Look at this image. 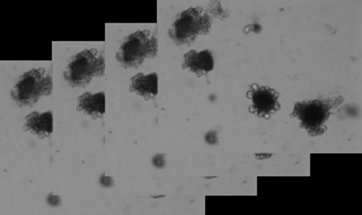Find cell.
Here are the masks:
<instances>
[{
  "instance_id": "5b68a950",
  "label": "cell",
  "mask_w": 362,
  "mask_h": 215,
  "mask_svg": "<svg viewBox=\"0 0 362 215\" xmlns=\"http://www.w3.org/2000/svg\"><path fill=\"white\" fill-rule=\"evenodd\" d=\"M52 75L45 68H34L18 79L11 91V98L20 107H33L40 98L51 95Z\"/></svg>"
},
{
  "instance_id": "ba28073f",
  "label": "cell",
  "mask_w": 362,
  "mask_h": 215,
  "mask_svg": "<svg viewBox=\"0 0 362 215\" xmlns=\"http://www.w3.org/2000/svg\"><path fill=\"white\" fill-rule=\"evenodd\" d=\"M23 129L25 132L32 133L33 136H39L42 139L49 138L54 131V114L52 112H30L25 116Z\"/></svg>"
},
{
  "instance_id": "8992f818",
  "label": "cell",
  "mask_w": 362,
  "mask_h": 215,
  "mask_svg": "<svg viewBox=\"0 0 362 215\" xmlns=\"http://www.w3.org/2000/svg\"><path fill=\"white\" fill-rule=\"evenodd\" d=\"M247 100H250L251 114L261 119H271L280 110L279 92L268 86L252 83L247 87Z\"/></svg>"
},
{
  "instance_id": "30bf717a",
  "label": "cell",
  "mask_w": 362,
  "mask_h": 215,
  "mask_svg": "<svg viewBox=\"0 0 362 215\" xmlns=\"http://www.w3.org/2000/svg\"><path fill=\"white\" fill-rule=\"evenodd\" d=\"M129 91L145 100H153L158 93V76L156 73L134 75L129 83Z\"/></svg>"
},
{
  "instance_id": "52a82bcc",
  "label": "cell",
  "mask_w": 362,
  "mask_h": 215,
  "mask_svg": "<svg viewBox=\"0 0 362 215\" xmlns=\"http://www.w3.org/2000/svg\"><path fill=\"white\" fill-rule=\"evenodd\" d=\"M182 69L189 71L197 75L198 78H202L209 74L214 69V57L211 51L191 50L184 54L182 59Z\"/></svg>"
},
{
  "instance_id": "277c9868",
  "label": "cell",
  "mask_w": 362,
  "mask_h": 215,
  "mask_svg": "<svg viewBox=\"0 0 362 215\" xmlns=\"http://www.w3.org/2000/svg\"><path fill=\"white\" fill-rule=\"evenodd\" d=\"M211 16L202 8H189L179 13L172 27L169 37L177 45H189L199 35L211 32Z\"/></svg>"
},
{
  "instance_id": "6da1fadb",
  "label": "cell",
  "mask_w": 362,
  "mask_h": 215,
  "mask_svg": "<svg viewBox=\"0 0 362 215\" xmlns=\"http://www.w3.org/2000/svg\"><path fill=\"white\" fill-rule=\"evenodd\" d=\"M343 103V97L296 102L291 117L300 121V129L307 131L309 136H322L326 132V122L329 121V116Z\"/></svg>"
},
{
  "instance_id": "7a4b0ae2",
  "label": "cell",
  "mask_w": 362,
  "mask_h": 215,
  "mask_svg": "<svg viewBox=\"0 0 362 215\" xmlns=\"http://www.w3.org/2000/svg\"><path fill=\"white\" fill-rule=\"evenodd\" d=\"M105 74V54L99 49H88L70 58L64 71V80L71 87H85Z\"/></svg>"
},
{
  "instance_id": "3957f363",
  "label": "cell",
  "mask_w": 362,
  "mask_h": 215,
  "mask_svg": "<svg viewBox=\"0 0 362 215\" xmlns=\"http://www.w3.org/2000/svg\"><path fill=\"white\" fill-rule=\"evenodd\" d=\"M158 51L156 33L144 29L136 30L124 37L116 54V59L126 69H134L141 66L148 58H155Z\"/></svg>"
},
{
  "instance_id": "9c48e42d",
  "label": "cell",
  "mask_w": 362,
  "mask_h": 215,
  "mask_svg": "<svg viewBox=\"0 0 362 215\" xmlns=\"http://www.w3.org/2000/svg\"><path fill=\"white\" fill-rule=\"evenodd\" d=\"M76 110L88 116L92 120L102 119L105 114V93L86 92L83 95H78Z\"/></svg>"
}]
</instances>
